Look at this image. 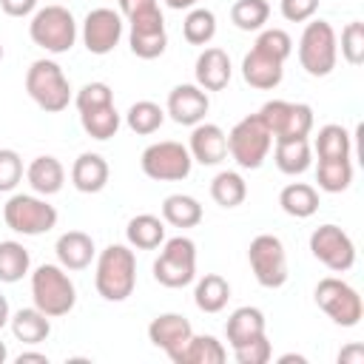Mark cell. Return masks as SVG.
Instances as JSON below:
<instances>
[{
	"instance_id": "1",
	"label": "cell",
	"mask_w": 364,
	"mask_h": 364,
	"mask_svg": "<svg viewBox=\"0 0 364 364\" xmlns=\"http://www.w3.org/2000/svg\"><path fill=\"white\" fill-rule=\"evenodd\" d=\"M97 293L105 301H125L136 287V256L128 245H108L97 256Z\"/></svg>"
},
{
	"instance_id": "2",
	"label": "cell",
	"mask_w": 364,
	"mask_h": 364,
	"mask_svg": "<svg viewBox=\"0 0 364 364\" xmlns=\"http://www.w3.org/2000/svg\"><path fill=\"white\" fill-rule=\"evenodd\" d=\"M31 299L37 310H43L48 318H57L74 310L77 287L63 264H40L31 273Z\"/></svg>"
},
{
	"instance_id": "3",
	"label": "cell",
	"mask_w": 364,
	"mask_h": 364,
	"mask_svg": "<svg viewBox=\"0 0 364 364\" xmlns=\"http://www.w3.org/2000/svg\"><path fill=\"white\" fill-rule=\"evenodd\" d=\"M28 34H31V43L40 46L43 51L65 54L77 40V20L65 6L51 3L34 11L28 23Z\"/></svg>"
},
{
	"instance_id": "4",
	"label": "cell",
	"mask_w": 364,
	"mask_h": 364,
	"mask_svg": "<svg viewBox=\"0 0 364 364\" xmlns=\"http://www.w3.org/2000/svg\"><path fill=\"white\" fill-rule=\"evenodd\" d=\"M26 91L28 97L48 114H57L63 108H68L71 102V82L65 77V71L54 63V60H34L26 71Z\"/></svg>"
},
{
	"instance_id": "5",
	"label": "cell",
	"mask_w": 364,
	"mask_h": 364,
	"mask_svg": "<svg viewBox=\"0 0 364 364\" xmlns=\"http://www.w3.org/2000/svg\"><path fill=\"white\" fill-rule=\"evenodd\" d=\"M270 145H273V136H270V131L259 114H247L228 134V154L245 171L262 168V162L270 154Z\"/></svg>"
},
{
	"instance_id": "6",
	"label": "cell",
	"mask_w": 364,
	"mask_h": 364,
	"mask_svg": "<svg viewBox=\"0 0 364 364\" xmlns=\"http://www.w3.org/2000/svg\"><path fill=\"white\" fill-rule=\"evenodd\" d=\"M338 60V40L327 20H307L299 40V63L310 77L333 74Z\"/></svg>"
},
{
	"instance_id": "7",
	"label": "cell",
	"mask_w": 364,
	"mask_h": 364,
	"mask_svg": "<svg viewBox=\"0 0 364 364\" xmlns=\"http://www.w3.org/2000/svg\"><path fill=\"white\" fill-rule=\"evenodd\" d=\"M154 279L162 287H188L196 279V245L188 236L162 242V253L154 262Z\"/></svg>"
},
{
	"instance_id": "8",
	"label": "cell",
	"mask_w": 364,
	"mask_h": 364,
	"mask_svg": "<svg viewBox=\"0 0 364 364\" xmlns=\"http://www.w3.org/2000/svg\"><path fill=\"white\" fill-rule=\"evenodd\" d=\"M3 219H6V228L14 230V233L40 236V233H48L57 225V208L48 205L46 199H40V196L14 193L3 205Z\"/></svg>"
},
{
	"instance_id": "9",
	"label": "cell",
	"mask_w": 364,
	"mask_h": 364,
	"mask_svg": "<svg viewBox=\"0 0 364 364\" xmlns=\"http://www.w3.org/2000/svg\"><path fill=\"white\" fill-rule=\"evenodd\" d=\"M316 304L338 324V327H355L364 316V304H361V296L353 284H347L344 279H336V276H324L318 284H316Z\"/></svg>"
},
{
	"instance_id": "10",
	"label": "cell",
	"mask_w": 364,
	"mask_h": 364,
	"mask_svg": "<svg viewBox=\"0 0 364 364\" xmlns=\"http://www.w3.org/2000/svg\"><path fill=\"white\" fill-rule=\"evenodd\" d=\"M259 117L273 139H307L313 131V108L307 102L270 100L259 108Z\"/></svg>"
},
{
	"instance_id": "11",
	"label": "cell",
	"mask_w": 364,
	"mask_h": 364,
	"mask_svg": "<svg viewBox=\"0 0 364 364\" xmlns=\"http://www.w3.org/2000/svg\"><path fill=\"white\" fill-rule=\"evenodd\" d=\"M247 262H250V270L256 276V282L267 290H276L287 282L290 270H287V253H284V245L279 236L273 233H259L250 247H247Z\"/></svg>"
},
{
	"instance_id": "12",
	"label": "cell",
	"mask_w": 364,
	"mask_h": 364,
	"mask_svg": "<svg viewBox=\"0 0 364 364\" xmlns=\"http://www.w3.org/2000/svg\"><path fill=\"white\" fill-rule=\"evenodd\" d=\"M142 173L148 179H156V182H179V179H188L191 173V151L182 145V142H173V139H162V142H154L142 151Z\"/></svg>"
},
{
	"instance_id": "13",
	"label": "cell",
	"mask_w": 364,
	"mask_h": 364,
	"mask_svg": "<svg viewBox=\"0 0 364 364\" xmlns=\"http://www.w3.org/2000/svg\"><path fill=\"white\" fill-rule=\"evenodd\" d=\"M310 253L333 273H347L355 264V245L338 225H321L310 233Z\"/></svg>"
},
{
	"instance_id": "14",
	"label": "cell",
	"mask_w": 364,
	"mask_h": 364,
	"mask_svg": "<svg viewBox=\"0 0 364 364\" xmlns=\"http://www.w3.org/2000/svg\"><path fill=\"white\" fill-rule=\"evenodd\" d=\"M122 40V14L114 9H91L82 20V46L88 54H111Z\"/></svg>"
},
{
	"instance_id": "15",
	"label": "cell",
	"mask_w": 364,
	"mask_h": 364,
	"mask_svg": "<svg viewBox=\"0 0 364 364\" xmlns=\"http://www.w3.org/2000/svg\"><path fill=\"white\" fill-rule=\"evenodd\" d=\"M131 51L139 60H156L165 54L168 46V31H165V17L162 11H151L142 14L136 20H131V34H128Z\"/></svg>"
},
{
	"instance_id": "16",
	"label": "cell",
	"mask_w": 364,
	"mask_h": 364,
	"mask_svg": "<svg viewBox=\"0 0 364 364\" xmlns=\"http://www.w3.org/2000/svg\"><path fill=\"white\" fill-rule=\"evenodd\" d=\"M208 108H210L208 91H202L199 85L185 82V85H176V88L168 94V111H165V114H171V119H173L176 125H191V128H193L196 122L205 119Z\"/></svg>"
},
{
	"instance_id": "17",
	"label": "cell",
	"mask_w": 364,
	"mask_h": 364,
	"mask_svg": "<svg viewBox=\"0 0 364 364\" xmlns=\"http://www.w3.org/2000/svg\"><path fill=\"white\" fill-rule=\"evenodd\" d=\"M191 159L199 165H219L228 156V134L213 122H196L188 142Z\"/></svg>"
},
{
	"instance_id": "18",
	"label": "cell",
	"mask_w": 364,
	"mask_h": 364,
	"mask_svg": "<svg viewBox=\"0 0 364 364\" xmlns=\"http://www.w3.org/2000/svg\"><path fill=\"white\" fill-rule=\"evenodd\" d=\"M242 77L250 88H259V91H270L282 82L284 77V63L276 60L273 54L262 51V48H250L242 60Z\"/></svg>"
},
{
	"instance_id": "19",
	"label": "cell",
	"mask_w": 364,
	"mask_h": 364,
	"mask_svg": "<svg viewBox=\"0 0 364 364\" xmlns=\"http://www.w3.org/2000/svg\"><path fill=\"white\" fill-rule=\"evenodd\" d=\"M193 336L191 321L182 313H159L151 324H148V341L159 350L168 353V358Z\"/></svg>"
},
{
	"instance_id": "20",
	"label": "cell",
	"mask_w": 364,
	"mask_h": 364,
	"mask_svg": "<svg viewBox=\"0 0 364 364\" xmlns=\"http://www.w3.org/2000/svg\"><path fill=\"white\" fill-rule=\"evenodd\" d=\"M193 74H196V85H199L202 91H222V88L230 82V74H233L230 57H228L222 48L210 46V48H205V51L196 57Z\"/></svg>"
},
{
	"instance_id": "21",
	"label": "cell",
	"mask_w": 364,
	"mask_h": 364,
	"mask_svg": "<svg viewBox=\"0 0 364 364\" xmlns=\"http://www.w3.org/2000/svg\"><path fill=\"white\" fill-rule=\"evenodd\" d=\"M108 176H111L108 162L100 154H91V151L80 154L71 165V185L80 193H100L108 185Z\"/></svg>"
},
{
	"instance_id": "22",
	"label": "cell",
	"mask_w": 364,
	"mask_h": 364,
	"mask_svg": "<svg viewBox=\"0 0 364 364\" xmlns=\"http://www.w3.org/2000/svg\"><path fill=\"white\" fill-rule=\"evenodd\" d=\"M26 179H28V185H31L34 193L51 196V193H60L63 191V185H65V168H63V162L57 156L43 154V156H34L28 162Z\"/></svg>"
},
{
	"instance_id": "23",
	"label": "cell",
	"mask_w": 364,
	"mask_h": 364,
	"mask_svg": "<svg viewBox=\"0 0 364 364\" xmlns=\"http://www.w3.org/2000/svg\"><path fill=\"white\" fill-rule=\"evenodd\" d=\"M54 253H57V262L65 267V270H85L94 259V239L82 230H65L57 245H54Z\"/></svg>"
},
{
	"instance_id": "24",
	"label": "cell",
	"mask_w": 364,
	"mask_h": 364,
	"mask_svg": "<svg viewBox=\"0 0 364 364\" xmlns=\"http://www.w3.org/2000/svg\"><path fill=\"white\" fill-rule=\"evenodd\" d=\"M225 336H228L230 350H236V347H242V344L264 336V313L259 307H236L228 316Z\"/></svg>"
},
{
	"instance_id": "25",
	"label": "cell",
	"mask_w": 364,
	"mask_h": 364,
	"mask_svg": "<svg viewBox=\"0 0 364 364\" xmlns=\"http://www.w3.org/2000/svg\"><path fill=\"white\" fill-rule=\"evenodd\" d=\"M228 358V350L213 336H191L173 355V364H222Z\"/></svg>"
},
{
	"instance_id": "26",
	"label": "cell",
	"mask_w": 364,
	"mask_h": 364,
	"mask_svg": "<svg viewBox=\"0 0 364 364\" xmlns=\"http://www.w3.org/2000/svg\"><path fill=\"white\" fill-rule=\"evenodd\" d=\"M9 327H11L14 338L23 341V344H40V341H46L48 333H51L48 316H46L43 310H37V307H20V310L9 318Z\"/></svg>"
},
{
	"instance_id": "27",
	"label": "cell",
	"mask_w": 364,
	"mask_h": 364,
	"mask_svg": "<svg viewBox=\"0 0 364 364\" xmlns=\"http://www.w3.org/2000/svg\"><path fill=\"white\" fill-rule=\"evenodd\" d=\"M276 168L287 176H299L310 168L313 162V151L307 139H276V151H273Z\"/></svg>"
},
{
	"instance_id": "28",
	"label": "cell",
	"mask_w": 364,
	"mask_h": 364,
	"mask_svg": "<svg viewBox=\"0 0 364 364\" xmlns=\"http://www.w3.org/2000/svg\"><path fill=\"white\" fill-rule=\"evenodd\" d=\"M279 205L293 219H307L318 210V191L307 182H290L279 193Z\"/></svg>"
},
{
	"instance_id": "29",
	"label": "cell",
	"mask_w": 364,
	"mask_h": 364,
	"mask_svg": "<svg viewBox=\"0 0 364 364\" xmlns=\"http://www.w3.org/2000/svg\"><path fill=\"white\" fill-rule=\"evenodd\" d=\"M125 239L131 247L136 250H154L165 242V222L154 213H139L128 222L125 228Z\"/></svg>"
},
{
	"instance_id": "30",
	"label": "cell",
	"mask_w": 364,
	"mask_h": 364,
	"mask_svg": "<svg viewBox=\"0 0 364 364\" xmlns=\"http://www.w3.org/2000/svg\"><path fill=\"white\" fill-rule=\"evenodd\" d=\"M228 299H230V284L219 273H205L196 282V287H193V301H196V307L202 313H219V310H225Z\"/></svg>"
},
{
	"instance_id": "31",
	"label": "cell",
	"mask_w": 364,
	"mask_h": 364,
	"mask_svg": "<svg viewBox=\"0 0 364 364\" xmlns=\"http://www.w3.org/2000/svg\"><path fill=\"white\" fill-rule=\"evenodd\" d=\"M162 219L173 228H196L202 222V205L188 193H171L162 202Z\"/></svg>"
},
{
	"instance_id": "32",
	"label": "cell",
	"mask_w": 364,
	"mask_h": 364,
	"mask_svg": "<svg viewBox=\"0 0 364 364\" xmlns=\"http://www.w3.org/2000/svg\"><path fill=\"white\" fill-rule=\"evenodd\" d=\"M316 182H318V188L327 191V193H341V191H347L350 182H353V162H350V156L318 159Z\"/></svg>"
},
{
	"instance_id": "33",
	"label": "cell",
	"mask_w": 364,
	"mask_h": 364,
	"mask_svg": "<svg viewBox=\"0 0 364 364\" xmlns=\"http://www.w3.org/2000/svg\"><path fill=\"white\" fill-rule=\"evenodd\" d=\"M313 148H316L318 159H338V156H350V151H353V136H350V131H347L344 125L330 122V125L318 128Z\"/></svg>"
},
{
	"instance_id": "34",
	"label": "cell",
	"mask_w": 364,
	"mask_h": 364,
	"mask_svg": "<svg viewBox=\"0 0 364 364\" xmlns=\"http://www.w3.org/2000/svg\"><path fill=\"white\" fill-rule=\"evenodd\" d=\"M80 122H82V131L94 139H111L117 131H119V111L111 105H100V108H91V111H80Z\"/></svg>"
},
{
	"instance_id": "35",
	"label": "cell",
	"mask_w": 364,
	"mask_h": 364,
	"mask_svg": "<svg viewBox=\"0 0 364 364\" xmlns=\"http://www.w3.org/2000/svg\"><path fill=\"white\" fill-rule=\"evenodd\" d=\"M210 196L222 208H239L247 196V182L236 171H219L210 182Z\"/></svg>"
},
{
	"instance_id": "36",
	"label": "cell",
	"mask_w": 364,
	"mask_h": 364,
	"mask_svg": "<svg viewBox=\"0 0 364 364\" xmlns=\"http://www.w3.org/2000/svg\"><path fill=\"white\" fill-rule=\"evenodd\" d=\"M28 267H31V256L20 242L14 239L0 242V282L14 284L28 273Z\"/></svg>"
},
{
	"instance_id": "37",
	"label": "cell",
	"mask_w": 364,
	"mask_h": 364,
	"mask_svg": "<svg viewBox=\"0 0 364 364\" xmlns=\"http://www.w3.org/2000/svg\"><path fill=\"white\" fill-rule=\"evenodd\" d=\"M216 34V14L210 9H191L182 20V37L191 46H208Z\"/></svg>"
},
{
	"instance_id": "38",
	"label": "cell",
	"mask_w": 364,
	"mask_h": 364,
	"mask_svg": "<svg viewBox=\"0 0 364 364\" xmlns=\"http://www.w3.org/2000/svg\"><path fill=\"white\" fill-rule=\"evenodd\" d=\"M125 122H128V128H131L134 134L148 136V134L159 131V125L165 122V111H162L156 102H151V100H139V102H134V105L128 108Z\"/></svg>"
},
{
	"instance_id": "39",
	"label": "cell",
	"mask_w": 364,
	"mask_h": 364,
	"mask_svg": "<svg viewBox=\"0 0 364 364\" xmlns=\"http://www.w3.org/2000/svg\"><path fill=\"white\" fill-rule=\"evenodd\" d=\"M270 17L267 0H236L230 9V20L242 31H262Z\"/></svg>"
},
{
	"instance_id": "40",
	"label": "cell",
	"mask_w": 364,
	"mask_h": 364,
	"mask_svg": "<svg viewBox=\"0 0 364 364\" xmlns=\"http://www.w3.org/2000/svg\"><path fill=\"white\" fill-rule=\"evenodd\" d=\"M341 57L350 65H361L364 63V23L353 20L344 26L341 31Z\"/></svg>"
},
{
	"instance_id": "41",
	"label": "cell",
	"mask_w": 364,
	"mask_h": 364,
	"mask_svg": "<svg viewBox=\"0 0 364 364\" xmlns=\"http://www.w3.org/2000/svg\"><path fill=\"white\" fill-rule=\"evenodd\" d=\"M253 46L262 48V51H267V54H273V57L282 60V63L293 54V40H290V34H287L284 28H264V31L256 37Z\"/></svg>"
},
{
	"instance_id": "42",
	"label": "cell",
	"mask_w": 364,
	"mask_h": 364,
	"mask_svg": "<svg viewBox=\"0 0 364 364\" xmlns=\"http://www.w3.org/2000/svg\"><path fill=\"white\" fill-rule=\"evenodd\" d=\"M23 179V159L11 148H0V193H9Z\"/></svg>"
},
{
	"instance_id": "43",
	"label": "cell",
	"mask_w": 364,
	"mask_h": 364,
	"mask_svg": "<svg viewBox=\"0 0 364 364\" xmlns=\"http://www.w3.org/2000/svg\"><path fill=\"white\" fill-rule=\"evenodd\" d=\"M77 111H91V108H100V105H111L114 102V91L108 82H85L80 91H77Z\"/></svg>"
},
{
	"instance_id": "44",
	"label": "cell",
	"mask_w": 364,
	"mask_h": 364,
	"mask_svg": "<svg viewBox=\"0 0 364 364\" xmlns=\"http://www.w3.org/2000/svg\"><path fill=\"white\" fill-rule=\"evenodd\" d=\"M233 355H236L239 364H267L270 355H273V347L267 341V333L259 336V338H253V341H247V344H242V347H236Z\"/></svg>"
},
{
	"instance_id": "45",
	"label": "cell",
	"mask_w": 364,
	"mask_h": 364,
	"mask_svg": "<svg viewBox=\"0 0 364 364\" xmlns=\"http://www.w3.org/2000/svg\"><path fill=\"white\" fill-rule=\"evenodd\" d=\"M282 17L290 23H307L318 11V0H282Z\"/></svg>"
},
{
	"instance_id": "46",
	"label": "cell",
	"mask_w": 364,
	"mask_h": 364,
	"mask_svg": "<svg viewBox=\"0 0 364 364\" xmlns=\"http://www.w3.org/2000/svg\"><path fill=\"white\" fill-rule=\"evenodd\" d=\"M156 9H159L156 0H119V11L128 17V23L136 20V17H142V14H151Z\"/></svg>"
},
{
	"instance_id": "47",
	"label": "cell",
	"mask_w": 364,
	"mask_h": 364,
	"mask_svg": "<svg viewBox=\"0 0 364 364\" xmlns=\"http://www.w3.org/2000/svg\"><path fill=\"white\" fill-rule=\"evenodd\" d=\"M0 9L9 17H28L37 9V0H0Z\"/></svg>"
},
{
	"instance_id": "48",
	"label": "cell",
	"mask_w": 364,
	"mask_h": 364,
	"mask_svg": "<svg viewBox=\"0 0 364 364\" xmlns=\"http://www.w3.org/2000/svg\"><path fill=\"white\" fill-rule=\"evenodd\" d=\"M364 361V347L361 344H350L338 353V364H361Z\"/></svg>"
},
{
	"instance_id": "49",
	"label": "cell",
	"mask_w": 364,
	"mask_h": 364,
	"mask_svg": "<svg viewBox=\"0 0 364 364\" xmlns=\"http://www.w3.org/2000/svg\"><path fill=\"white\" fill-rule=\"evenodd\" d=\"M31 361H37V364H48V355L46 353H20L17 355V364H31Z\"/></svg>"
},
{
	"instance_id": "50",
	"label": "cell",
	"mask_w": 364,
	"mask_h": 364,
	"mask_svg": "<svg viewBox=\"0 0 364 364\" xmlns=\"http://www.w3.org/2000/svg\"><path fill=\"white\" fill-rule=\"evenodd\" d=\"M9 318H11V310H9V301H6V296L0 293V330L9 324Z\"/></svg>"
},
{
	"instance_id": "51",
	"label": "cell",
	"mask_w": 364,
	"mask_h": 364,
	"mask_svg": "<svg viewBox=\"0 0 364 364\" xmlns=\"http://www.w3.org/2000/svg\"><path fill=\"white\" fill-rule=\"evenodd\" d=\"M168 3V9H176V11H182V9H193L196 6V0H165Z\"/></svg>"
},
{
	"instance_id": "52",
	"label": "cell",
	"mask_w": 364,
	"mask_h": 364,
	"mask_svg": "<svg viewBox=\"0 0 364 364\" xmlns=\"http://www.w3.org/2000/svg\"><path fill=\"white\" fill-rule=\"evenodd\" d=\"M279 361H282V364H287V361H296V364H304V355H296V353H287V355H282Z\"/></svg>"
},
{
	"instance_id": "53",
	"label": "cell",
	"mask_w": 364,
	"mask_h": 364,
	"mask_svg": "<svg viewBox=\"0 0 364 364\" xmlns=\"http://www.w3.org/2000/svg\"><path fill=\"white\" fill-rule=\"evenodd\" d=\"M6 358H9V350H6V344H3V341H0V364H3V361H6Z\"/></svg>"
},
{
	"instance_id": "54",
	"label": "cell",
	"mask_w": 364,
	"mask_h": 364,
	"mask_svg": "<svg viewBox=\"0 0 364 364\" xmlns=\"http://www.w3.org/2000/svg\"><path fill=\"white\" fill-rule=\"evenodd\" d=\"M0 60H3V43H0Z\"/></svg>"
}]
</instances>
